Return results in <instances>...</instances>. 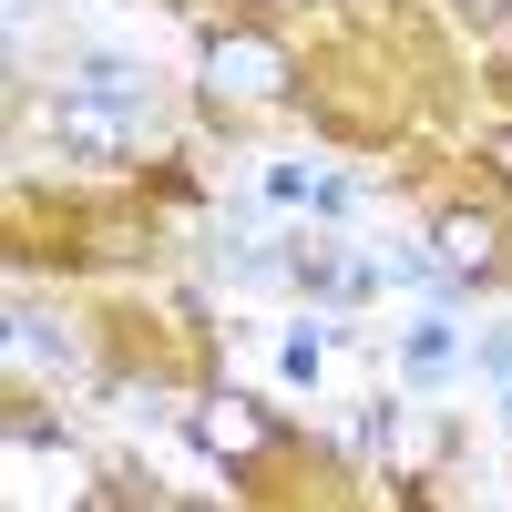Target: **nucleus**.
<instances>
[{
	"instance_id": "2",
	"label": "nucleus",
	"mask_w": 512,
	"mask_h": 512,
	"mask_svg": "<svg viewBox=\"0 0 512 512\" xmlns=\"http://www.w3.org/2000/svg\"><path fill=\"white\" fill-rule=\"evenodd\" d=\"M420 267L472 287V277H492V267H502V226H492V216H441V236H431V256H420Z\"/></svg>"
},
{
	"instance_id": "4",
	"label": "nucleus",
	"mask_w": 512,
	"mask_h": 512,
	"mask_svg": "<svg viewBox=\"0 0 512 512\" xmlns=\"http://www.w3.org/2000/svg\"><path fill=\"white\" fill-rule=\"evenodd\" d=\"M502 164H512V154H502Z\"/></svg>"
},
{
	"instance_id": "1",
	"label": "nucleus",
	"mask_w": 512,
	"mask_h": 512,
	"mask_svg": "<svg viewBox=\"0 0 512 512\" xmlns=\"http://www.w3.org/2000/svg\"><path fill=\"white\" fill-rule=\"evenodd\" d=\"M195 441L216 451V461H256V451L277 441V410H267V400H246V390H216V400L195 410Z\"/></svg>"
},
{
	"instance_id": "3",
	"label": "nucleus",
	"mask_w": 512,
	"mask_h": 512,
	"mask_svg": "<svg viewBox=\"0 0 512 512\" xmlns=\"http://www.w3.org/2000/svg\"><path fill=\"white\" fill-rule=\"evenodd\" d=\"M205 62H216V82H226V93H277V82H287V62H277V41H246V31H226V41H205Z\"/></svg>"
}]
</instances>
